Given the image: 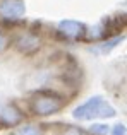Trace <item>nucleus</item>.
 Listing matches in <instances>:
<instances>
[{"label":"nucleus","mask_w":127,"mask_h":135,"mask_svg":"<svg viewBox=\"0 0 127 135\" xmlns=\"http://www.w3.org/2000/svg\"><path fill=\"white\" fill-rule=\"evenodd\" d=\"M60 31L65 36H79L81 33H83V24L76 22V21H64V22H60Z\"/></svg>","instance_id":"3"},{"label":"nucleus","mask_w":127,"mask_h":135,"mask_svg":"<svg viewBox=\"0 0 127 135\" xmlns=\"http://www.w3.org/2000/svg\"><path fill=\"white\" fill-rule=\"evenodd\" d=\"M60 108H62V101L58 98H52V96L40 98L34 101V111L40 113V115H50V113L57 111Z\"/></svg>","instance_id":"2"},{"label":"nucleus","mask_w":127,"mask_h":135,"mask_svg":"<svg viewBox=\"0 0 127 135\" xmlns=\"http://www.w3.org/2000/svg\"><path fill=\"white\" fill-rule=\"evenodd\" d=\"M24 16L22 0H0V17L2 19L16 21Z\"/></svg>","instance_id":"1"},{"label":"nucleus","mask_w":127,"mask_h":135,"mask_svg":"<svg viewBox=\"0 0 127 135\" xmlns=\"http://www.w3.org/2000/svg\"><path fill=\"white\" fill-rule=\"evenodd\" d=\"M3 45H5V40H3V36H2V34H0V50L3 48Z\"/></svg>","instance_id":"4"}]
</instances>
